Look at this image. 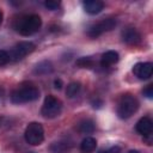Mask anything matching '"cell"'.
I'll use <instances>...</instances> for the list:
<instances>
[{
  "instance_id": "cell-1",
  "label": "cell",
  "mask_w": 153,
  "mask_h": 153,
  "mask_svg": "<svg viewBox=\"0 0 153 153\" xmlns=\"http://www.w3.org/2000/svg\"><path fill=\"white\" fill-rule=\"evenodd\" d=\"M42 26V19L38 14H29L16 20L14 27L23 36H31L36 33Z\"/></svg>"
},
{
  "instance_id": "cell-2",
  "label": "cell",
  "mask_w": 153,
  "mask_h": 153,
  "mask_svg": "<svg viewBox=\"0 0 153 153\" xmlns=\"http://www.w3.org/2000/svg\"><path fill=\"white\" fill-rule=\"evenodd\" d=\"M39 97V91L35 85L27 84V85H22L17 87L12 93H11V100L14 104H23V103H29L38 99Z\"/></svg>"
},
{
  "instance_id": "cell-3",
  "label": "cell",
  "mask_w": 153,
  "mask_h": 153,
  "mask_svg": "<svg viewBox=\"0 0 153 153\" xmlns=\"http://www.w3.org/2000/svg\"><path fill=\"white\" fill-rule=\"evenodd\" d=\"M139 109L137 99L131 94H123L117 104V115L122 120H127L131 117Z\"/></svg>"
},
{
  "instance_id": "cell-4",
  "label": "cell",
  "mask_w": 153,
  "mask_h": 153,
  "mask_svg": "<svg viewBox=\"0 0 153 153\" xmlns=\"http://www.w3.org/2000/svg\"><path fill=\"white\" fill-rule=\"evenodd\" d=\"M25 141L32 146H38L44 140V129L41 123L38 122H31L26 126L24 131Z\"/></svg>"
},
{
  "instance_id": "cell-5",
  "label": "cell",
  "mask_w": 153,
  "mask_h": 153,
  "mask_svg": "<svg viewBox=\"0 0 153 153\" xmlns=\"http://www.w3.org/2000/svg\"><path fill=\"white\" fill-rule=\"evenodd\" d=\"M61 110H62V102L59 98L49 94L44 98L41 114L45 118H54L61 114Z\"/></svg>"
},
{
  "instance_id": "cell-6",
  "label": "cell",
  "mask_w": 153,
  "mask_h": 153,
  "mask_svg": "<svg viewBox=\"0 0 153 153\" xmlns=\"http://www.w3.org/2000/svg\"><path fill=\"white\" fill-rule=\"evenodd\" d=\"M117 22L115 18H105L93 25H91L87 30V35L91 37V38H97L99 37L102 33L104 32H108V31H111L112 29H115Z\"/></svg>"
},
{
  "instance_id": "cell-7",
  "label": "cell",
  "mask_w": 153,
  "mask_h": 153,
  "mask_svg": "<svg viewBox=\"0 0 153 153\" xmlns=\"http://www.w3.org/2000/svg\"><path fill=\"white\" fill-rule=\"evenodd\" d=\"M33 50H35V44H33L32 42H29V41L19 42V43H17V44L12 48V50L8 53L10 60H13V61L22 60V59L25 57L26 55L31 54Z\"/></svg>"
},
{
  "instance_id": "cell-8",
  "label": "cell",
  "mask_w": 153,
  "mask_h": 153,
  "mask_svg": "<svg viewBox=\"0 0 153 153\" xmlns=\"http://www.w3.org/2000/svg\"><path fill=\"white\" fill-rule=\"evenodd\" d=\"M133 73L141 80L149 79L153 73V65L151 62H137L133 67Z\"/></svg>"
},
{
  "instance_id": "cell-9",
  "label": "cell",
  "mask_w": 153,
  "mask_h": 153,
  "mask_svg": "<svg viewBox=\"0 0 153 153\" xmlns=\"http://www.w3.org/2000/svg\"><path fill=\"white\" fill-rule=\"evenodd\" d=\"M122 41L129 45H136L141 42V35L135 27H126L121 32Z\"/></svg>"
},
{
  "instance_id": "cell-10",
  "label": "cell",
  "mask_w": 153,
  "mask_h": 153,
  "mask_svg": "<svg viewBox=\"0 0 153 153\" xmlns=\"http://www.w3.org/2000/svg\"><path fill=\"white\" fill-rule=\"evenodd\" d=\"M135 129L136 131L142 135L143 137L145 136H148L152 134V130H153V122L149 117L145 116V117H141L137 122H136V126H135Z\"/></svg>"
},
{
  "instance_id": "cell-11",
  "label": "cell",
  "mask_w": 153,
  "mask_h": 153,
  "mask_svg": "<svg viewBox=\"0 0 153 153\" xmlns=\"http://www.w3.org/2000/svg\"><path fill=\"white\" fill-rule=\"evenodd\" d=\"M82 6L88 14H97L104 8V2L99 0H86L82 2Z\"/></svg>"
},
{
  "instance_id": "cell-12",
  "label": "cell",
  "mask_w": 153,
  "mask_h": 153,
  "mask_svg": "<svg viewBox=\"0 0 153 153\" xmlns=\"http://www.w3.org/2000/svg\"><path fill=\"white\" fill-rule=\"evenodd\" d=\"M118 60H120L118 53L115 51V50H109V51H105L102 55V57H100V65L103 67H110V66L115 65Z\"/></svg>"
},
{
  "instance_id": "cell-13",
  "label": "cell",
  "mask_w": 153,
  "mask_h": 153,
  "mask_svg": "<svg viewBox=\"0 0 153 153\" xmlns=\"http://www.w3.org/2000/svg\"><path fill=\"white\" fill-rule=\"evenodd\" d=\"M51 153H69L71 151V143L66 140L55 141L50 145Z\"/></svg>"
},
{
  "instance_id": "cell-14",
  "label": "cell",
  "mask_w": 153,
  "mask_h": 153,
  "mask_svg": "<svg viewBox=\"0 0 153 153\" xmlns=\"http://www.w3.org/2000/svg\"><path fill=\"white\" fill-rule=\"evenodd\" d=\"M97 147V141L92 136H86L80 143L81 153H92Z\"/></svg>"
},
{
  "instance_id": "cell-15",
  "label": "cell",
  "mask_w": 153,
  "mask_h": 153,
  "mask_svg": "<svg viewBox=\"0 0 153 153\" xmlns=\"http://www.w3.org/2000/svg\"><path fill=\"white\" fill-rule=\"evenodd\" d=\"M96 129V124L90 118H86V120H82L81 122H79L78 124V130L81 133V134H91L93 133Z\"/></svg>"
},
{
  "instance_id": "cell-16",
  "label": "cell",
  "mask_w": 153,
  "mask_h": 153,
  "mask_svg": "<svg viewBox=\"0 0 153 153\" xmlns=\"http://www.w3.org/2000/svg\"><path fill=\"white\" fill-rule=\"evenodd\" d=\"M33 72L36 74H48V73H51L53 72V65H51L50 61H42V62H39L35 67Z\"/></svg>"
},
{
  "instance_id": "cell-17",
  "label": "cell",
  "mask_w": 153,
  "mask_h": 153,
  "mask_svg": "<svg viewBox=\"0 0 153 153\" xmlns=\"http://www.w3.org/2000/svg\"><path fill=\"white\" fill-rule=\"evenodd\" d=\"M80 88H81V85L79 82H71L67 85V88H66V96L69 97V98H73L75 97L79 92H80Z\"/></svg>"
},
{
  "instance_id": "cell-18",
  "label": "cell",
  "mask_w": 153,
  "mask_h": 153,
  "mask_svg": "<svg viewBox=\"0 0 153 153\" xmlns=\"http://www.w3.org/2000/svg\"><path fill=\"white\" fill-rule=\"evenodd\" d=\"M76 66L80 68H91L93 66V60L90 56H84L76 60Z\"/></svg>"
},
{
  "instance_id": "cell-19",
  "label": "cell",
  "mask_w": 153,
  "mask_h": 153,
  "mask_svg": "<svg viewBox=\"0 0 153 153\" xmlns=\"http://www.w3.org/2000/svg\"><path fill=\"white\" fill-rule=\"evenodd\" d=\"M60 1H56V0H47L44 1V6L50 10V11H54V10H57V7L60 6Z\"/></svg>"
},
{
  "instance_id": "cell-20",
  "label": "cell",
  "mask_w": 153,
  "mask_h": 153,
  "mask_svg": "<svg viewBox=\"0 0 153 153\" xmlns=\"http://www.w3.org/2000/svg\"><path fill=\"white\" fill-rule=\"evenodd\" d=\"M10 55L6 50H0V66H5L10 62Z\"/></svg>"
},
{
  "instance_id": "cell-21",
  "label": "cell",
  "mask_w": 153,
  "mask_h": 153,
  "mask_svg": "<svg viewBox=\"0 0 153 153\" xmlns=\"http://www.w3.org/2000/svg\"><path fill=\"white\" fill-rule=\"evenodd\" d=\"M143 94L148 99H152L153 98V85H148L146 88H143Z\"/></svg>"
},
{
  "instance_id": "cell-22",
  "label": "cell",
  "mask_w": 153,
  "mask_h": 153,
  "mask_svg": "<svg viewBox=\"0 0 153 153\" xmlns=\"http://www.w3.org/2000/svg\"><path fill=\"white\" fill-rule=\"evenodd\" d=\"M62 86H63V82H62V80H61L60 78H57V79L54 80V87H55L56 90H61Z\"/></svg>"
},
{
  "instance_id": "cell-23",
  "label": "cell",
  "mask_w": 153,
  "mask_h": 153,
  "mask_svg": "<svg viewBox=\"0 0 153 153\" xmlns=\"http://www.w3.org/2000/svg\"><path fill=\"white\" fill-rule=\"evenodd\" d=\"M108 153H121V148L118 146H112L110 149H108Z\"/></svg>"
},
{
  "instance_id": "cell-24",
  "label": "cell",
  "mask_w": 153,
  "mask_h": 153,
  "mask_svg": "<svg viewBox=\"0 0 153 153\" xmlns=\"http://www.w3.org/2000/svg\"><path fill=\"white\" fill-rule=\"evenodd\" d=\"M2 19H4V14H2V12L0 11V24L2 23Z\"/></svg>"
},
{
  "instance_id": "cell-25",
  "label": "cell",
  "mask_w": 153,
  "mask_h": 153,
  "mask_svg": "<svg viewBox=\"0 0 153 153\" xmlns=\"http://www.w3.org/2000/svg\"><path fill=\"white\" fill-rule=\"evenodd\" d=\"M127 153H140L139 151H129V152H127Z\"/></svg>"
},
{
  "instance_id": "cell-26",
  "label": "cell",
  "mask_w": 153,
  "mask_h": 153,
  "mask_svg": "<svg viewBox=\"0 0 153 153\" xmlns=\"http://www.w3.org/2000/svg\"><path fill=\"white\" fill-rule=\"evenodd\" d=\"M98 153H108V151H104V149H102V151H99Z\"/></svg>"
}]
</instances>
